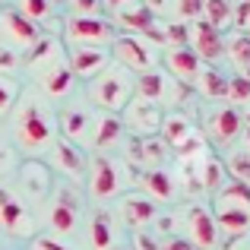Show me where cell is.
I'll return each mask as SVG.
<instances>
[{
    "instance_id": "44dd1931",
    "label": "cell",
    "mask_w": 250,
    "mask_h": 250,
    "mask_svg": "<svg viewBox=\"0 0 250 250\" xmlns=\"http://www.w3.org/2000/svg\"><path fill=\"white\" fill-rule=\"evenodd\" d=\"M190 48L196 51V57H206V61H215V57H222V51H225V44H222V32L215 29V25H209L206 19H196L193 29H190Z\"/></svg>"
},
{
    "instance_id": "83f0119b",
    "label": "cell",
    "mask_w": 250,
    "mask_h": 250,
    "mask_svg": "<svg viewBox=\"0 0 250 250\" xmlns=\"http://www.w3.org/2000/svg\"><path fill=\"white\" fill-rule=\"evenodd\" d=\"M117 22L127 25L130 32H146L149 25L155 22V13L149 10V6H143L140 0H133V3H127L124 10H117Z\"/></svg>"
},
{
    "instance_id": "9a60e30c",
    "label": "cell",
    "mask_w": 250,
    "mask_h": 250,
    "mask_svg": "<svg viewBox=\"0 0 250 250\" xmlns=\"http://www.w3.org/2000/svg\"><path fill=\"white\" fill-rule=\"evenodd\" d=\"M92 124H95V117L85 108L67 104V108H61V114H57V136L83 149L85 143H92Z\"/></svg>"
},
{
    "instance_id": "f546056e",
    "label": "cell",
    "mask_w": 250,
    "mask_h": 250,
    "mask_svg": "<svg viewBox=\"0 0 250 250\" xmlns=\"http://www.w3.org/2000/svg\"><path fill=\"white\" fill-rule=\"evenodd\" d=\"M140 181H143V187H146V196H155V200H171V196H174V181H171V174L162 171V168L143 171Z\"/></svg>"
},
{
    "instance_id": "681fc988",
    "label": "cell",
    "mask_w": 250,
    "mask_h": 250,
    "mask_svg": "<svg viewBox=\"0 0 250 250\" xmlns=\"http://www.w3.org/2000/svg\"><path fill=\"white\" fill-rule=\"evenodd\" d=\"M244 29H250V13H247V25H244Z\"/></svg>"
},
{
    "instance_id": "f6af8a7d",
    "label": "cell",
    "mask_w": 250,
    "mask_h": 250,
    "mask_svg": "<svg viewBox=\"0 0 250 250\" xmlns=\"http://www.w3.org/2000/svg\"><path fill=\"white\" fill-rule=\"evenodd\" d=\"M10 168H13V155L6 152V149H0V181L10 174Z\"/></svg>"
},
{
    "instance_id": "e575fe53",
    "label": "cell",
    "mask_w": 250,
    "mask_h": 250,
    "mask_svg": "<svg viewBox=\"0 0 250 250\" xmlns=\"http://www.w3.org/2000/svg\"><path fill=\"white\" fill-rule=\"evenodd\" d=\"M231 61L238 63L241 76H250V35L231 38Z\"/></svg>"
},
{
    "instance_id": "c3c4849f",
    "label": "cell",
    "mask_w": 250,
    "mask_h": 250,
    "mask_svg": "<svg viewBox=\"0 0 250 250\" xmlns=\"http://www.w3.org/2000/svg\"><path fill=\"white\" fill-rule=\"evenodd\" d=\"M108 250H130V247H108Z\"/></svg>"
},
{
    "instance_id": "52a82bcc",
    "label": "cell",
    "mask_w": 250,
    "mask_h": 250,
    "mask_svg": "<svg viewBox=\"0 0 250 250\" xmlns=\"http://www.w3.org/2000/svg\"><path fill=\"white\" fill-rule=\"evenodd\" d=\"M38 38H42V25L25 19L16 6H13V10H0V48L25 54Z\"/></svg>"
},
{
    "instance_id": "9c48e42d",
    "label": "cell",
    "mask_w": 250,
    "mask_h": 250,
    "mask_svg": "<svg viewBox=\"0 0 250 250\" xmlns=\"http://www.w3.org/2000/svg\"><path fill=\"white\" fill-rule=\"evenodd\" d=\"M51 209H48V234H54V238H67V234L76 231V225H80V196L73 193V187H61L54 190V196H51Z\"/></svg>"
},
{
    "instance_id": "277c9868",
    "label": "cell",
    "mask_w": 250,
    "mask_h": 250,
    "mask_svg": "<svg viewBox=\"0 0 250 250\" xmlns=\"http://www.w3.org/2000/svg\"><path fill=\"white\" fill-rule=\"evenodd\" d=\"M130 184V168L108 152H98L89 162V193L92 200H111Z\"/></svg>"
},
{
    "instance_id": "484cf974",
    "label": "cell",
    "mask_w": 250,
    "mask_h": 250,
    "mask_svg": "<svg viewBox=\"0 0 250 250\" xmlns=\"http://www.w3.org/2000/svg\"><path fill=\"white\" fill-rule=\"evenodd\" d=\"M212 219L215 228L228 234V241L250 231V209H212Z\"/></svg>"
},
{
    "instance_id": "7c38bea8",
    "label": "cell",
    "mask_w": 250,
    "mask_h": 250,
    "mask_svg": "<svg viewBox=\"0 0 250 250\" xmlns=\"http://www.w3.org/2000/svg\"><path fill=\"white\" fill-rule=\"evenodd\" d=\"M111 57L117 61V67L130 73H146L155 63V51H149V44L136 35H117L111 42Z\"/></svg>"
},
{
    "instance_id": "3957f363",
    "label": "cell",
    "mask_w": 250,
    "mask_h": 250,
    "mask_svg": "<svg viewBox=\"0 0 250 250\" xmlns=\"http://www.w3.org/2000/svg\"><path fill=\"white\" fill-rule=\"evenodd\" d=\"M159 140L165 143L168 149H174L177 159H187V155H196V152H206V140H203V133L193 127V121H190L184 111H168V114H162V127H159Z\"/></svg>"
},
{
    "instance_id": "bcb514c9",
    "label": "cell",
    "mask_w": 250,
    "mask_h": 250,
    "mask_svg": "<svg viewBox=\"0 0 250 250\" xmlns=\"http://www.w3.org/2000/svg\"><path fill=\"white\" fill-rule=\"evenodd\" d=\"M102 3H108L111 10L117 13V10H124V6H127V3H133V0H102Z\"/></svg>"
},
{
    "instance_id": "5b68a950",
    "label": "cell",
    "mask_w": 250,
    "mask_h": 250,
    "mask_svg": "<svg viewBox=\"0 0 250 250\" xmlns=\"http://www.w3.org/2000/svg\"><path fill=\"white\" fill-rule=\"evenodd\" d=\"M114 22L102 16H70L67 25H63V42L67 48H83V44H92V48H111L114 42Z\"/></svg>"
},
{
    "instance_id": "7a4b0ae2",
    "label": "cell",
    "mask_w": 250,
    "mask_h": 250,
    "mask_svg": "<svg viewBox=\"0 0 250 250\" xmlns=\"http://www.w3.org/2000/svg\"><path fill=\"white\" fill-rule=\"evenodd\" d=\"M85 95L95 108H102L104 114H121L127 108V102L133 98V73L124 67H104L95 80H89L85 85Z\"/></svg>"
},
{
    "instance_id": "1f68e13d",
    "label": "cell",
    "mask_w": 250,
    "mask_h": 250,
    "mask_svg": "<svg viewBox=\"0 0 250 250\" xmlns=\"http://www.w3.org/2000/svg\"><path fill=\"white\" fill-rule=\"evenodd\" d=\"M19 95H22V85H19V80L0 73V117H6L13 108H16Z\"/></svg>"
},
{
    "instance_id": "30bf717a",
    "label": "cell",
    "mask_w": 250,
    "mask_h": 250,
    "mask_svg": "<svg viewBox=\"0 0 250 250\" xmlns=\"http://www.w3.org/2000/svg\"><path fill=\"white\" fill-rule=\"evenodd\" d=\"M184 92V85L174 80V76H168L165 70L152 67L146 70V73H140L133 80V95L136 98H146V102L152 104H162V102H177Z\"/></svg>"
},
{
    "instance_id": "ba28073f",
    "label": "cell",
    "mask_w": 250,
    "mask_h": 250,
    "mask_svg": "<svg viewBox=\"0 0 250 250\" xmlns=\"http://www.w3.org/2000/svg\"><path fill=\"white\" fill-rule=\"evenodd\" d=\"M16 193L22 196L25 203H48L51 193H54V171H51L44 162L29 159L16 168Z\"/></svg>"
},
{
    "instance_id": "d6986e66",
    "label": "cell",
    "mask_w": 250,
    "mask_h": 250,
    "mask_svg": "<svg viewBox=\"0 0 250 250\" xmlns=\"http://www.w3.org/2000/svg\"><path fill=\"white\" fill-rule=\"evenodd\" d=\"M121 215H124V222H127L133 231H140V228H149L155 222L159 203H155L152 196H146V193H127L121 200Z\"/></svg>"
},
{
    "instance_id": "ab89813d",
    "label": "cell",
    "mask_w": 250,
    "mask_h": 250,
    "mask_svg": "<svg viewBox=\"0 0 250 250\" xmlns=\"http://www.w3.org/2000/svg\"><path fill=\"white\" fill-rule=\"evenodd\" d=\"M32 250H73V247L63 244V241L54 238V234H35V241H32Z\"/></svg>"
},
{
    "instance_id": "d6a6232c",
    "label": "cell",
    "mask_w": 250,
    "mask_h": 250,
    "mask_svg": "<svg viewBox=\"0 0 250 250\" xmlns=\"http://www.w3.org/2000/svg\"><path fill=\"white\" fill-rule=\"evenodd\" d=\"M16 10L35 25H42L51 19V0H16Z\"/></svg>"
},
{
    "instance_id": "f907efd6",
    "label": "cell",
    "mask_w": 250,
    "mask_h": 250,
    "mask_svg": "<svg viewBox=\"0 0 250 250\" xmlns=\"http://www.w3.org/2000/svg\"><path fill=\"white\" fill-rule=\"evenodd\" d=\"M247 143H250V127H247Z\"/></svg>"
},
{
    "instance_id": "4fadbf2b",
    "label": "cell",
    "mask_w": 250,
    "mask_h": 250,
    "mask_svg": "<svg viewBox=\"0 0 250 250\" xmlns=\"http://www.w3.org/2000/svg\"><path fill=\"white\" fill-rule=\"evenodd\" d=\"M184 225L190 231V244L196 250H215L219 247V228H215V219H212V209L200 206V203H190L184 209Z\"/></svg>"
},
{
    "instance_id": "f35d334b",
    "label": "cell",
    "mask_w": 250,
    "mask_h": 250,
    "mask_svg": "<svg viewBox=\"0 0 250 250\" xmlns=\"http://www.w3.org/2000/svg\"><path fill=\"white\" fill-rule=\"evenodd\" d=\"M19 67H22V54H16V51H10V48H0V73L13 76Z\"/></svg>"
},
{
    "instance_id": "7402d4cb",
    "label": "cell",
    "mask_w": 250,
    "mask_h": 250,
    "mask_svg": "<svg viewBox=\"0 0 250 250\" xmlns=\"http://www.w3.org/2000/svg\"><path fill=\"white\" fill-rule=\"evenodd\" d=\"M38 85H42L44 98H70V92H73V85H76V76L70 73L67 57H63L61 63H54L48 73L38 76Z\"/></svg>"
},
{
    "instance_id": "4316f807",
    "label": "cell",
    "mask_w": 250,
    "mask_h": 250,
    "mask_svg": "<svg viewBox=\"0 0 250 250\" xmlns=\"http://www.w3.org/2000/svg\"><path fill=\"white\" fill-rule=\"evenodd\" d=\"M228 181H231V177H228L225 162H222L219 155L209 152L206 159H203V165H200V187L209 190V193H215V190H222Z\"/></svg>"
},
{
    "instance_id": "74e56055",
    "label": "cell",
    "mask_w": 250,
    "mask_h": 250,
    "mask_svg": "<svg viewBox=\"0 0 250 250\" xmlns=\"http://www.w3.org/2000/svg\"><path fill=\"white\" fill-rule=\"evenodd\" d=\"M130 250H162V241L149 228H140V231H133V247Z\"/></svg>"
},
{
    "instance_id": "7bdbcfd3",
    "label": "cell",
    "mask_w": 250,
    "mask_h": 250,
    "mask_svg": "<svg viewBox=\"0 0 250 250\" xmlns=\"http://www.w3.org/2000/svg\"><path fill=\"white\" fill-rule=\"evenodd\" d=\"M162 250H196V247L190 244L187 238H181V234H168L165 244H162Z\"/></svg>"
},
{
    "instance_id": "8d00e7d4",
    "label": "cell",
    "mask_w": 250,
    "mask_h": 250,
    "mask_svg": "<svg viewBox=\"0 0 250 250\" xmlns=\"http://www.w3.org/2000/svg\"><path fill=\"white\" fill-rule=\"evenodd\" d=\"M228 102H247L250 98V76H228Z\"/></svg>"
},
{
    "instance_id": "ee69618b",
    "label": "cell",
    "mask_w": 250,
    "mask_h": 250,
    "mask_svg": "<svg viewBox=\"0 0 250 250\" xmlns=\"http://www.w3.org/2000/svg\"><path fill=\"white\" fill-rule=\"evenodd\" d=\"M225 250H250V231L241 234V238H231V241L225 244Z\"/></svg>"
},
{
    "instance_id": "f1b7e54d",
    "label": "cell",
    "mask_w": 250,
    "mask_h": 250,
    "mask_svg": "<svg viewBox=\"0 0 250 250\" xmlns=\"http://www.w3.org/2000/svg\"><path fill=\"white\" fill-rule=\"evenodd\" d=\"M89 241H92L95 250H108L111 244H114V219H111L104 209H95V215H92Z\"/></svg>"
},
{
    "instance_id": "8992f818",
    "label": "cell",
    "mask_w": 250,
    "mask_h": 250,
    "mask_svg": "<svg viewBox=\"0 0 250 250\" xmlns=\"http://www.w3.org/2000/svg\"><path fill=\"white\" fill-rule=\"evenodd\" d=\"M0 228L13 238H35V215L29 203L3 181H0Z\"/></svg>"
},
{
    "instance_id": "816d5d0a",
    "label": "cell",
    "mask_w": 250,
    "mask_h": 250,
    "mask_svg": "<svg viewBox=\"0 0 250 250\" xmlns=\"http://www.w3.org/2000/svg\"><path fill=\"white\" fill-rule=\"evenodd\" d=\"M247 102H250V98H247ZM247 121H250V111H247Z\"/></svg>"
},
{
    "instance_id": "d590c367",
    "label": "cell",
    "mask_w": 250,
    "mask_h": 250,
    "mask_svg": "<svg viewBox=\"0 0 250 250\" xmlns=\"http://www.w3.org/2000/svg\"><path fill=\"white\" fill-rule=\"evenodd\" d=\"M225 168L234 174V181H244V184H250V155H247V152H234L231 159L225 162Z\"/></svg>"
},
{
    "instance_id": "ac0fdd59",
    "label": "cell",
    "mask_w": 250,
    "mask_h": 250,
    "mask_svg": "<svg viewBox=\"0 0 250 250\" xmlns=\"http://www.w3.org/2000/svg\"><path fill=\"white\" fill-rule=\"evenodd\" d=\"M165 73L174 76L181 85L200 83L203 61L196 57V51L190 48V44H184V48H168V51H165Z\"/></svg>"
},
{
    "instance_id": "2e32d148",
    "label": "cell",
    "mask_w": 250,
    "mask_h": 250,
    "mask_svg": "<svg viewBox=\"0 0 250 250\" xmlns=\"http://www.w3.org/2000/svg\"><path fill=\"white\" fill-rule=\"evenodd\" d=\"M111 63V51L108 48H92V44H83V48H67V67L76 80H95L104 67Z\"/></svg>"
},
{
    "instance_id": "4dcf8cb0",
    "label": "cell",
    "mask_w": 250,
    "mask_h": 250,
    "mask_svg": "<svg viewBox=\"0 0 250 250\" xmlns=\"http://www.w3.org/2000/svg\"><path fill=\"white\" fill-rule=\"evenodd\" d=\"M200 85L203 92H206V98H212V102H225L228 95V76L219 73V70H206V73H200Z\"/></svg>"
},
{
    "instance_id": "8fae6325",
    "label": "cell",
    "mask_w": 250,
    "mask_h": 250,
    "mask_svg": "<svg viewBox=\"0 0 250 250\" xmlns=\"http://www.w3.org/2000/svg\"><path fill=\"white\" fill-rule=\"evenodd\" d=\"M206 136L215 143V146H228V143L238 140L241 127H244V114H241L234 104H215V108L206 111Z\"/></svg>"
},
{
    "instance_id": "cb8c5ba5",
    "label": "cell",
    "mask_w": 250,
    "mask_h": 250,
    "mask_svg": "<svg viewBox=\"0 0 250 250\" xmlns=\"http://www.w3.org/2000/svg\"><path fill=\"white\" fill-rule=\"evenodd\" d=\"M51 159H54V168L61 171V174H67V177H80L85 171L83 149L73 146V143H67V140H61V136H57L54 146H51Z\"/></svg>"
},
{
    "instance_id": "d4e9b609",
    "label": "cell",
    "mask_w": 250,
    "mask_h": 250,
    "mask_svg": "<svg viewBox=\"0 0 250 250\" xmlns=\"http://www.w3.org/2000/svg\"><path fill=\"white\" fill-rule=\"evenodd\" d=\"M212 209H250V184L231 177L222 190L212 193Z\"/></svg>"
},
{
    "instance_id": "60d3db41",
    "label": "cell",
    "mask_w": 250,
    "mask_h": 250,
    "mask_svg": "<svg viewBox=\"0 0 250 250\" xmlns=\"http://www.w3.org/2000/svg\"><path fill=\"white\" fill-rule=\"evenodd\" d=\"M70 10H73V16H98L102 0H70Z\"/></svg>"
},
{
    "instance_id": "e0dca14e",
    "label": "cell",
    "mask_w": 250,
    "mask_h": 250,
    "mask_svg": "<svg viewBox=\"0 0 250 250\" xmlns=\"http://www.w3.org/2000/svg\"><path fill=\"white\" fill-rule=\"evenodd\" d=\"M63 57H67V48H63V42H57L54 35H42L29 51H25L22 67L29 70V73L42 76V73H48L54 63H61Z\"/></svg>"
},
{
    "instance_id": "603a6c76",
    "label": "cell",
    "mask_w": 250,
    "mask_h": 250,
    "mask_svg": "<svg viewBox=\"0 0 250 250\" xmlns=\"http://www.w3.org/2000/svg\"><path fill=\"white\" fill-rule=\"evenodd\" d=\"M124 136H127V127H124L121 114H104L102 111L92 124V146L95 149H111L117 143H124Z\"/></svg>"
},
{
    "instance_id": "ffe728a7",
    "label": "cell",
    "mask_w": 250,
    "mask_h": 250,
    "mask_svg": "<svg viewBox=\"0 0 250 250\" xmlns=\"http://www.w3.org/2000/svg\"><path fill=\"white\" fill-rule=\"evenodd\" d=\"M168 159V146L155 136H130V162L140 165L143 171L162 168Z\"/></svg>"
},
{
    "instance_id": "6da1fadb",
    "label": "cell",
    "mask_w": 250,
    "mask_h": 250,
    "mask_svg": "<svg viewBox=\"0 0 250 250\" xmlns=\"http://www.w3.org/2000/svg\"><path fill=\"white\" fill-rule=\"evenodd\" d=\"M13 114V140L22 152L35 155L54 146L57 140V117L48 108L44 95H19Z\"/></svg>"
},
{
    "instance_id": "b9f144b4",
    "label": "cell",
    "mask_w": 250,
    "mask_h": 250,
    "mask_svg": "<svg viewBox=\"0 0 250 250\" xmlns=\"http://www.w3.org/2000/svg\"><path fill=\"white\" fill-rule=\"evenodd\" d=\"M203 13V0H181L177 3V16L181 19H196Z\"/></svg>"
},
{
    "instance_id": "5bb4252c",
    "label": "cell",
    "mask_w": 250,
    "mask_h": 250,
    "mask_svg": "<svg viewBox=\"0 0 250 250\" xmlns=\"http://www.w3.org/2000/svg\"><path fill=\"white\" fill-rule=\"evenodd\" d=\"M121 121L133 136H155L159 127H162V108L152 104V102H146V98L133 95L127 102V108L121 111Z\"/></svg>"
},
{
    "instance_id": "836d02e7",
    "label": "cell",
    "mask_w": 250,
    "mask_h": 250,
    "mask_svg": "<svg viewBox=\"0 0 250 250\" xmlns=\"http://www.w3.org/2000/svg\"><path fill=\"white\" fill-rule=\"evenodd\" d=\"M203 13H206V22L222 29V25L231 19V0H203Z\"/></svg>"
},
{
    "instance_id": "7dc6e473",
    "label": "cell",
    "mask_w": 250,
    "mask_h": 250,
    "mask_svg": "<svg viewBox=\"0 0 250 250\" xmlns=\"http://www.w3.org/2000/svg\"><path fill=\"white\" fill-rule=\"evenodd\" d=\"M143 6H149V10H162L165 6V0H140Z\"/></svg>"
}]
</instances>
